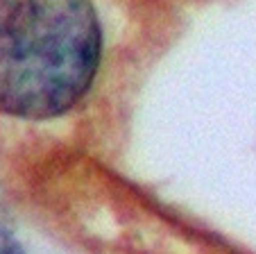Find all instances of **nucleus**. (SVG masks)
Segmentation results:
<instances>
[{
  "mask_svg": "<svg viewBox=\"0 0 256 254\" xmlns=\"http://www.w3.org/2000/svg\"><path fill=\"white\" fill-rule=\"evenodd\" d=\"M100 53L88 0H2L0 111L30 120L68 111L91 87Z\"/></svg>",
  "mask_w": 256,
  "mask_h": 254,
  "instance_id": "1",
  "label": "nucleus"
},
{
  "mask_svg": "<svg viewBox=\"0 0 256 254\" xmlns=\"http://www.w3.org/2000/svg\"><path fill=\"white\" fill-rule=\"evenodd\" d=\"M0 254H20V247L16 243V238L0 225Z\"/></svg>",
  "mask_w": 256,
  "mask_h": 254,
  "instance_id": "2",
  "label": "nucleus"
}]
</instances>
